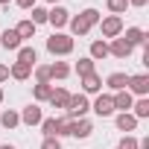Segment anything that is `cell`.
<instances>
[{"label":"cell","mask_w":149,"mask_h":149,"mask_svg":"<svg viewBox=\"0 0 149 149\" xmlns=\"http://www.w3.org/2000/svg\"><path fill=\"white\" fill-rule=\"evenodd\" d=\"M67 24H70V32H73V35H88V32L100 24V12H97V9H85V12H79L76 18H70Z\"/></svg>","instance_id":"1"},{"label":"cell","mask_w":149,"mask_h":149,"mask_svg":"<svg viewBox=\"0 0 149 149\" xmlns=\"http://www.w3.org/2000/svg\"><path fill=\"white\" fill-rule=\"evenodd\" d=\"M47 50L53 56H70L73 53V35H64V32H53L47 38Z\"/></svg>","instance_id":"2"},{"label":"cell","mask_w":149,"mask_h":149,"mask_svg":"<svg viewBox=\"0 0 149 149\" xmlns=\"http://www.w3.org/2000/svg\"><path fill=\"white\" fill-rule=\"evenodd\" d=\"M88 111H91V102H88L85 94H70V102H67V117L70 120H82Z\"/></svg>","instance_id":"3"},{"label":"cell","mask_w":149,"mask_h":149,"mask_svg":"<svg viewBox=\"0 0 149 149\" xmlns=\"http://www.w3.org/2000/svg\"><path fill=\"white\" fill-rule=\"evenodd\" d=\"M100 24H102V38H117V35H123V18H120V15H108V18H102Z\"/></svg>","instance_id":"4"},{"label":"cell","mask_w":149,"mask_h":149,"mask_svg":"<svg viewBox=\"0 0 149 149\" xmlns=\"http://www.w3.org/2000/svg\"><path fill=\"white\" fill-rule=\"evenodd\" d=\"M132 44L123 38V35H117V38H111V44H108V56H114V58H129L132 56Z\"/></svg>","instance_id":"5"},{"label":"cell","mask_w":149,"mask_h":149,"mask_svg":"<svg viewBox=\"0 0 149 149\" xmlns=\"http://www.w3.org/2000/svg\"><path fill=\"white\" fill-rule=\"evenodd\" d=\"M129 94H137V97H146L149 94V76L146 73H137V76H129V85H126Z\"/></svg>","instance_id":"6"},{"label":"cell","mask_w":149,"mask_h":149,"mask_svg":"<svg viewBox=\"0 0 149 149\" xmlns=\"http://www.w3.org/2000/svg\"><path fill=\"white\" fill-rule=\"evenodd\" d=\"M67 21H70V12H67L64 6H53V9H47V24H53L56 29L67 26Z\"/></svg>","instance_id":"7"},{"label":"cell","mask_w":149,"mask_h":149,"mask_svg":"<svg viewBox=\"0 0 149 149\" xmlns=\"http://www.w3.org/2000/svg\"><path fill=\"white\" fill-rule=\"evenodd\" d=\"M123 38H126V41H129V44H132V47H137V44H140V47H143V50H149V35H146V32H143V29H140V26H129V29H126V35H123Z\"/></svg>","instance_id":"8"},{"label":"cell","mask_w":149,"mask_h":149,"mask_svg":"<svg viewBox=\"0 0 149 149\" xmlns=\"http://www.w3.org/2000/svg\"><path fill=\"white\" fill-rule=\"evenodd\" d=\"M91 108H94V114H97V117H111V114H114V102H111V97H108V94H100V97H97V102H94Z\"/></svg>","instance_id":"9"},{"label":"cell","mask_w":149,"mask_h":149,"mask_svg":"<svg viewBox=\"0 0 149 149\" xmlns=\"http://www.w3.org/2000/svg\"><path fill=\"white\" fill-rule=\"evenodd\" d=\"M41 120H44V111H41L35 102H32V105H26V108L21 111V123H24V126H38Z\"/></svg>","instance_id":"10"},{"label":"cell","mask_w":149,"mask_h":149,"mask_svg":"<svg viewBox=\"0 0 149 149\" xmlns=\"http://www.w3.org/2000/svg\"><path fill=\"white\" fill-rule=\"evenodd\" d=\"M111 102H114V111H120V114H123V111H129V108H132L134 97H132L129 91H117V94L111 97Z\"/></svg>","instance_id":"11"},{"label":"cell","mask_w":149,"mask_h":149,"mask_svg":"<svg viewBox=\"0 0 149 149\" xmlns=\"http://www.w3.org/2000/svg\"><path fill=\"white\" fill-rule=\"evenodd\" d=\"M105 85L117 94V91H126V85H129V73H108V79H105Z\"/></svg>","instance_id":"12"},{"label":"cell","mask_w":149,"mask_h":149,"mask_svg":"<svg viewBox=\"0 0 149 149\" xmlns=\"http://www.w3.org/2000/svg\"><path fill=\"white\" fill-rule=\"evenodd\" d=\"M0 47L3 50H21V38L15 29H3L0 32Z\"/></svg>","instance_id":"13"},{"label":"cell","mask_w":149,"mask_h":149,"mask_svg":"<svg viewBox=\"0 0 149 149\" xmlns=\"http://www.w3.org/2000/svg\"><path fill=\"white\" fill-rule=\"evenodd\" d=\"M53 108H67V102H70V94L64 91V88H53V94H50V100H47Z\"/></svg>","instance_id":"14"},{"label":"cell","mask_w":149,"mask_h":149,"mask_svg":"<svg viewBox=\"0 0 149 149\" xmlns=\"http://www.w3.org/2000/svg\"><path fill=\"white\" fill-rule=\"evenodd\" d=\"M117 129H120V132H134V129H137V117H134L132 111L117 114Z\"/></svg>","instance_id":"15"},{"label":"cell","mask_w":149,"mask_h":149,"mask_svg":"<svg viewBox=\"0 0 149 149\" xmlns=\"http://www.w3.org/2000/svg\"><path fill=\"white\" fill-rule=\"evenodd\" d=\"M82 91H85V94H100V91H102V79L97 76V73L82 76Z\"/></svg>","instance_id":"16"},{"label":"cell","mask_w":149,"mask_h":149,"mask_svg":"<svg viewBox=\"0 0 149 149\" xmlns=\"http://www.w3.org/2000/svg\"><path fill=\"white\" fill-rule=\"evenodd\" d=\"M9 76H12V79H18V82H26V79L32 76V67H26V64L15 61V64L9 67Z\"/></svg>","instance_id":"17"},{"label":"cell","mask_w":149,"mask_h":149,"mask_svg":"<svg viewBox=\"0 0 149 149\" xmlns=\"http://www.w3.org/2000/svg\"><path fill=\"white\" fill-rule=\"evenodd\" d=\"M18 61H21V64H26V67H35V61H38L35 47H21V50H18Z\"/></svg>","instance_id":"18"},{"label":"cell","mask_w":149,"mask_h":149,"mask_svg":"<svg viewBox=\"0 0 149 149\" xmlns=\"http://www.w3.org/2000/svg\"><path fill=\"white\" fill-rule=\"evenodd\" d=\"M38 126H41L44 137H58V117H44Z\"/></svg>","instance_id":"19"},{"label":"cell","mask_w":149,"mask_h":149,"mask_svg":"<svg viewBox=\"0 0 149 149\" xmlns=\"http://www.w3.org/2000/svg\"><path fill=\"white\" fill-rule=\"evenodd\" d=\"M91 132H94L91 120H85V117H82V120H73V132H70L73 137H88Z\"/></svg>","instance_id":"20"},{"label":"cell","mask_w":149,"mask_h":149,"mask_svg":"<svg viewBox=\"0 0 149 149\" xmlns=\"http://www.w3.org/2000/svg\"><path fill=\"white\" fill-rule=\"evenodd\" d=\"M94 67H97V61H94L91 56L79 58V61H76V73H79V79H82V76H91V73H97Z\"/></svg>","instance_id":"21"},{"label":"cell","mask_w":149,"mask_h":149,"mask_svg":"<svg viewBox=\"0 0 149 149\" xmlns=\"http://www.w3.org/2000/svg\"><path fill=\"white\" fill-rule=\"evenodd\" d=\"M0 126H3V129H18L21 126V114L18 111H3V114H0Z\"/></svg>","instance_id":"22"},{"label":"cell","mask_w":149,"mask_h":149,"mask_svg":"<svg viewBox=\"0 0 149 149\" xmlns=\"http://www.w3.org/2000/svg\"><path fill=\"white\" fill-rule=\"evenodd\" d=\"M67 76H70V64H67V61L50 64V79H67Z\"/></svg>","instance_id":"23"},{"label":"cell","mask_w":149,"mask_h":149,"mask_svg":"<svg viewBox=\"0 0 149 149\" xmlns=\"http://www.w3.org/2000/svg\"><path fill=\"white\" fill-rule=\"evenodd\" d=\"M105 56H108V41H91V58L102 61Z\"/></svg>","instance_id":"24"},{"label":"cell","mask_w":149,"mask_h":149,"mask_svg":"<svg viewBox=\"0 0 149 149\" xmlns=\"http://www.w3.org/2000/svg\"><path fill=\"white\" fill-rule=\"evenodd\" d=\"M50 94H53V85H50V82H35V88H32V97H35L38 102L50 100Z\"/></svg>","instance_id":"25"},{"label":"cell","mask_w":149,"mask_h":149,"mask_svg":"<svg viewBox=\"0 0 149 149\" xmlns=\"http://www.w3.org/2000/svg\"><path fill=\"white\" fill-rule=\"evenodd\" d=\"M15 32H18V38H21V41H24V38H32V35H35V24L26 18V21H21V24L15 26Z\"/></svg>","instance_id":"26"},{"label":"cell","mask_w":149,"mask_h":149,"mask_svg":"<svg viewBox=\"0 0 149 149\" xmlns=\"http://www.w3.org/2000/svg\"><path fill=\"white\" fill-rule=\"evenodd\" d=\"M132 108H134L132 114H134L137 120H143V117H149V100H146V97H140L137 102H132Z\"/></svg>","instance_id":"27"},{"label":"cell","mask_w":149,"mask_h":149,"mask_svg":"<svg viewBox=\"0 0 149 149\" xmlns=\"http://www.w3.org/2000/svg\"><path fill=\"white\" fill-rule=\"evenodd\" d=\"M29 21H32L35 26H38V24H47V9H44V6H32V18H29Z\"/></svg>","instance_id":"28"},{"label":"cell","mask_w":149,"mask_h":149,"mask_svg":"<svg viewBox=\"0 0 149 149\" xmlns=\"http://www.w3.org/2000/svg\"><path fill=\"white\" fill-rule=\"evenodd\" d=\"M108 9H111V15H123L129 9V0H108Z\"/></svg>","instance_id":"29"},{"label":"cell","mask_w":149,"mask_h":149,"mask_svg":"<svg viewBox=\"0 0 149 149\" xmlns=\"http://www.w3.org/2000/svg\"><path fill=\"white\" fill-rule=\"evenodd\" d=\"M35 79L38 82H50V64H35Z\"/></svg>","instance_id":"30"},{"label":"cell","mask_w":149,"mask_h":149,"mask_svg":"<svg viewBox=\"0 0 149 149\" xmlns=\"http://www.w3.org/2000/svg\"><path fill=\"white\" fill-rule=\"evenodd\" d=\"M70 132H73V120L70 117H61L58 120V137H67Z\"/></svg>","instance_id":"31"},{"label":"cell","mask_w":149,"mask_h":149,"mask_svg":"<svg viewBox=\"0 0 149 149\" xmlns=\"http://www.w3.org/2000/svg\"><path fill=\"white\" fill-rule=\"evenodd\" d=\"M117 149H140V146H137V137H132V134H126V137L120 140V146H117Z\"/></svg>","instance_id":"32"},{"label":"cell","mask_w":149,"mask_h":149,"mask_svg":"<svg viewBox=\"0 0 149 149\" xmlns=\"http://www.w3.org/2000/svg\"><path fill=\"white\" fill-rule=\"evenodd\" d=\"M41 149H61V143H58V137H44Z\"/></svg>","instance_id":"33"},{"label":"cell","mask_w":149,"mask_h":149,"mask_svg":"<svg viewBox=\"0 0 149 149\" xmlns=\"http://www.w3.org/2000/svg\"><path fill=\"white\" fill-rule=\"evenodd\" d=\"M15 3H18L21 9H32V6H38V0H15Z\"/></svg>","instance_id":"34"},{"label":"cell","mask_w":149,"mask_h":149,"mask_svg":"<svg viewBox=\"0 0 149 149\" xmlns=\"http://www.w3.org/2000/svg\"><path fill=\"white\" fill-rule=\"evenodd\" d=\"M6 79H9V67H6V64H0V85H3Z\"/></svg>","instance_id":"35"},{"label":"cell","mask_w":149,"mask_h":149,"mask_svg":"<svg viewBox=\"0 0 149 149\" xmlns=\"http://www.w3.org/2000/svg\"><path fill=\"white\" fill-rule=\"evenodd\" d=\"M146 3H149V0H129V6H137V9H143Z\"/></svg>","instance_id":"36"},{"label":"cell","mask_w":149,"mask_h":149,"mask_svg":"<svg viewBox=\"0 0 149 149\" xmlns=\"http://www.w3.org/2000/svg\"><path fill=\"white\" fill-rule=\"evenodd\" d=\"M0 149H15V146H12V143H3V146H0Z\"/></svg>","instance_id":"37"},{"label":"cell","mask_w":149,"mask_h":149,"mask_svg":"<svg viewBox=\"0 0 149 149\" xmlns=\"http://www.w3.org/2000/svg\"><path fill=\"white\" fill-rule=\"evenodd\" d=\"M9 3H12V0H0V6H9Z\"/></svg>","instance_id":"38"},{"label":"cell","mask_w":149,"mask_h":149,"mask_svg":"<svg viewBox=\"0 0 149 149\" xmlns=\"http://www.w3.org/2000/svg\"><path fill=\"white\" fill-rule=\"evenodd\" d=\"M0 102H3V88H0Z\"/></svg>","instance_id":"39"},{"label":"cell","mask_w":149,"mask_h":149,"mask_svg":"<svg viewBox=\"0 0 149 149\" xmlns=\"http://www.w3.org/2000/svg\"><path fill=\"white\" fill-rule=\"evenodd\" d=\"M47 3H53V6H56V3H58V0H47Z\"/></svg>","instance_id":"40"}]
</instances>
